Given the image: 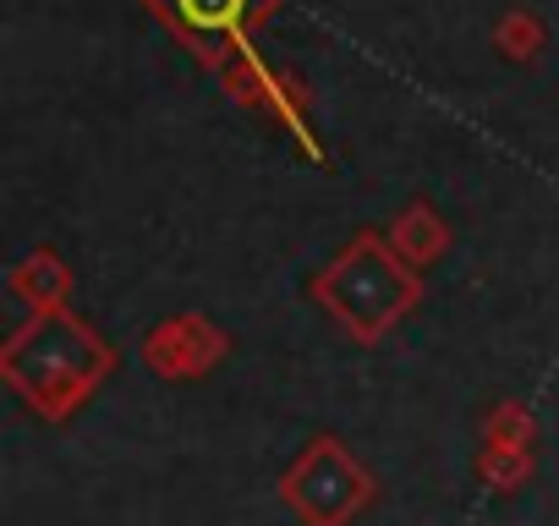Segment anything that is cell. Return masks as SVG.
Listing matches in <instances>:
<instances>
[{"label":"cell","instance_id":"6da1fadb","mask_svg":"<svg viewBox=\"0 0 559 526\" xmlns=\"http://www.w3.org/2000/svg\"><path fill=\"white\" fill-rule=\"evenodd\" d=\"M330 280H352L357 291H341V297H330L335 302V313L357 330V335H373L384 319H395L406 302H412V280L406 275H395V263H384L379 258V241H357L335 270H330Z\"/></svg>","mask_w":559,"mask_h":526},{"label":"cell","instance_id":"7a4b0ae2","mask_svg":"<svg viewBox=\"0 0 559 526\" xmlns=\"http://www.w3.org/2000/svg\"><path fill=\"white\" fill-rule=\"evenodd\" d=\"M176 12L198 34H225V28H236L252 12V0H176Z\"/></svg>","mask_w":559,"mask_h":526}]
</instances>
